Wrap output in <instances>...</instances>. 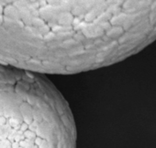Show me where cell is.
Here are the masks:
<instances>
[{
    "label": "cell",
    "instance_id": "obj_1",
    "mask_svg": "<svg viewBox=\"0 0 156 148\" xmlns=\"http://www.w3.org/2000/svg\"><path fill=\"white\" fill-rule=\"evenodd\" d=\"M118 7L98 1H0V63L36 74L98 68L120 51Z\"/></svg>",
    "mask_w": 156,
    "mask_h": 148
},
{
    "label": "cell",
    "instance_id": "obj_2",
    "mask_svg": "<svg viewBox=\"0 0 156 148\" xmlns=\"http://www.w3.org/2000/svg\"><path fill=\"white\" fill-rule=\"evenodd\" d=\"M0 148H76L74 120L56 88L0 63Z\"/></svg>",
    "mask_w": 156,
    "mask_h": 148
}]
</instances>
